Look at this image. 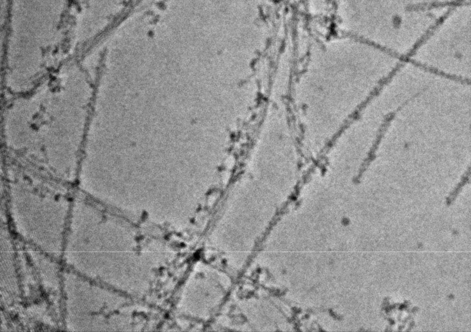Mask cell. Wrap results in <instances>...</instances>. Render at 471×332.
<instances>
[{"mask_svg":"<svg viewBox=\"0 0 471 332\" xmlns=\"http://www.w3.org/2000/svg\"><path fill=\"white\" fill-rule=\"evenodd\" d=\"M408 103V101L406 102L404 105L400 106L399 108L396 110V111L394 112L389 113V114L385 116L384 121H383L382 125H381L379 130H378L377 134H376V139L375 142L372 146L370 151L368 153V156L366 158V159L365 160L364 163H363L361 168L360 169L359 175H358V177H361V176L363 175L365 171H366V169L369 166V165L372 162L375 160L376 157V152L377 151L378 146H379L381 141H382L383 137H384L385 132L388 128L389 125H390L391 121L393 120L394 117L395 116L396 113L402 108L403 107Z\"/></svg>","mask_w":471,"mask_h":332,"instance_id":"1","label":"cell"},{"mask_svg":"<svg viewBox=\"0 0 471 332\" xmlns=\"http://www.w3.org/2000/svg\"><path fill=\"white\" fill-rule=\"evenodd\" d=\"M470 175V169L469 168H468L467 170H466L465 175H464L463 178H461L460 182L459 183V184L457 185V186L456 187V188H455L454 191H453V193L451 195L453 198H454V196L457 195V193H458L459 191L461 190L462 187L465 186L466 183L468 181V180H469Z\"/></svg>","mask_w":471,"mask_h":332,"instance_id":"2","label":"cell"}]
</instances>
